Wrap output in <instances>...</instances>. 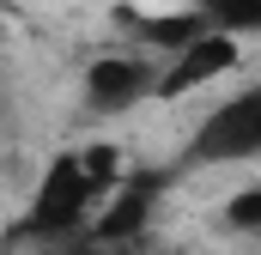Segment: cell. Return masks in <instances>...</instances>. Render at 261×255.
Masks as SVG:
<instances>
[{
    "label": "cell",
    "mask_w": 261,
    "mask_h": 255,
    "mask_svg": "<svg viewBox=\"0 0 261 255\" xmlns=\"http://www.w3.org/2000/svg\"><path fill=\"white\" fill-rule=\"evenodd\" d=\"M261 158V79L231 91L195 122L182 146V170H225V164H255Z\"/></svg>",
    "instance_id": "cell-2"
},
{
    "label": "cell",
    "mask_w": 261,
    "mask_h": 255,
    "mask_svg": "<svg viewBox=\"0 0 261 255\" xmlns=\"http://www.w3.org/2000/svg\"><path fill=\"white\" fill-rule=\"evenodd\" d=\"M116 189H122V152H116L110 140L55 152V158L43 164V176H37L31 207H24V237H31V243H61L67 249V243L97 219V207Z\"/></svg>",
    "instance_id": "cell-1"
},
{
    "label": "cell",
    "mask_w": 261,
    "mask_h": 255,
    "mask_svg": "<svg viewBox=\"0 0 261 255\" xmlns=\"http://www.w3.org/2000/svg\"><path fill=\"white\" fill-rule=\"evenodd\" d=\"M0 6H6V0H0Z\"/></svg>",
    "instance_id": "cell-10"
},
{
    "label": "cell",
    "mask_w": 261,
    "mask_h": 255,
    "mask_svg": "<svg viewBox=\"0 0 261 255\" xmlns=\"http://www.w3.org/2000/svg\"><path fill=\"white\" fill-rule=\"evenodd\" d=\"M243 55V43L237 37H225V31H200L195 43H182L170 67H158V97H189L200 85H213V79H225L231 67Z\"/></svg>",
    "instance_id": "cell-5"
},
{
    "label": "cell",
    "mask_w": 261,
    "mask_h": 255,
    "mask_svg": "<svg viewBox=\"0 0 261 255\" xmlns=\"http://www.w3.org/2000/svg\"><path fill=\"white\" fill-rule=\"evenodd\" d=\"M225 225L243 231V237H261V183H249V189H237L225 200Z\"/></svg>",
    "instance_id": "cell-7"
},
{
    "label": "cell",
    "mask_w": 261,
    "mask_h": 255,
    "mask_svg": "<svg viewBox=\"0 0 261 255\" xmlns=\"http://www.w3.org/2000/svg\"><path fill=\"white\" fill-rule=\"evenodd\" d=\"M200 24L206 31H225V37H261V0H195Z\"/></svg>",
    "instance_id": "cell-6"
},
{
    "label": "cell",
    "mask_w": 261,
    "mask_h": 255,
    "mask_svg": "<svg viewBox=\"0 0 261 255\" xmlns=\"http://www.w3.org/2000/svg\"><path fill=\"white\" fill-rule=\"evenodd\" d=\"M79 91H85V110L97 122H116V116L140 110L146 97H158V67L146 61V55H97V61L85 67Z\"/></svg>",
    "instance_id": "cell-4"
},
{
    "label": "cell",
    "mask_w": 261,
    "mask_h": 255,
    "mask_svg": "<svg viewBox=\"0 0 261 255\" xmlns=\"http://www.w3.org/2000/svg\"><path fill=\"white\" fill-rule=\"evenodd\" d=\"M0 97H6V91H0Z\"/></svg>",
    "instance_id": "cell-9"
},
{
    "label": "cell",
    "mask_w": 261,
    "mask_h": 255,
    "mask_svg": "<svg viewBox=\"0 0 261 255\" xmlns=\"http://www.w3.org/2000/svg\"><path fill=\"white\" fill-rule=\"evenodd\" d=\"M0 43H6V24H0Z\"/></svg>",
    "instance_id": "cell-8"
},
{
    "label": "cell",
    "mask_w": 261,
    "mask_h": 255,
    "mask_svg": "<svg viewBox=\"0 0 261 255\" xmlns=\"http://www.w3.org/2000/svg\"><path fill=\"white\" fill-rule=\"evenodd\" d=\"M158 194H164V170H134V176H122V189L97 207V219L67 249H134V243H146V225H152Z\"/></svg>",
    "instance_id": "cell-3"
}]
</instances>
